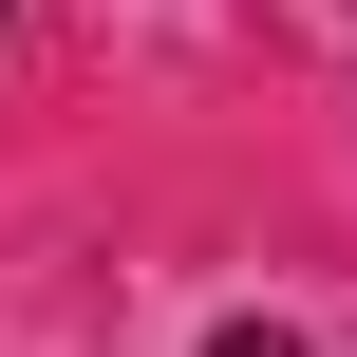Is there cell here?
I'll use <instances>...</instances> for the list:
<instances>
[{"instance_id": "cell-1", "label": "cell", "mask_w": 357, "mask_h": 357, "mask_svg": "<svg viewBox=\"0 0 357 357\" xmlns=\"http://www.w3.org/2000/svg\"><path fill=\"white\" fill-rule=\"evenodd\" d=\"M207 357H301V339H282V320H207Z\"/></svg>"}]
</instances>
